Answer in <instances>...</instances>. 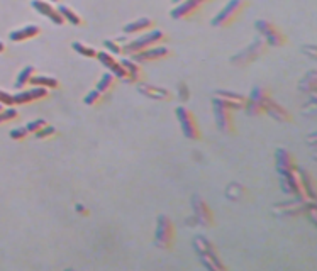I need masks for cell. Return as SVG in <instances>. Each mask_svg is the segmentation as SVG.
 <instances>
[{"label": "cell", "instance_id": "4fadbf2b", "mask_svg": "<svg viewBox=\"0 0 317 271\" xmlns=\"http://www.w3.org/2000/svg\"><path fill=\"white\" fill-rule=\"evenodd\" d=\"M31 5H32V9L38 10L41 16L48 17V19H49L53 24H56V25H63L65 24L63 17H61V14L58 12V9H54V7L51 5L49 2H46V0H32Z\"/></svg>", "mask_w": 317, "mask_h": 271}, {"label": "cell", "instance_id": "d4e9b609", "mask_svg": "<svg viewBox=\"0 0 317 271\" xmlns=\"http://www.w3.org/2000/svg\"><path fill=\"white\" fill-rule=\"evenodd\" d=\"M29 85L32 87H43V89H48V90H54L60 87V82H58L56 78H53V76H32L31 82H29Z\"/></svg>", "mask_w": 317, "mask_h": 271}, {"label": "cell", "instance_id": "d6986e66", "mask_svg": "<svg viewBox=\"0 0 317 271\" xmlns=\"http://www.w3.org/2000/svg\"><path fill=\"white\" fill-rule=\"evenodd\" d=\"M121 65L124 67V69L127 71V78L131 83H136V82H141L145 73H143V68L139 63H136L134 60H122Z\"/></svg>", "mask_w": 317, "mask_h": 271}, {"label": "cell", "instance_id": "30bf717a", "mask_svg": "<svg viewBox=\"0 0 317 271\" xmlns=\"http://www.w3.org/2000/svg\"><path fill=\"white\" fill-rule=\"evenodd\" d=\"M97 60L100 61L117 80H129L127 71L124 69L122 65H121V61H117L116 58H114V54L107 53V51H97Z\"/></svg>", "mask_w": 317, "mask_h": 271}, {"label": "cell", "instance_id": "8992f818", "mask_svg": "<svg viewBox=\"0 0 317 271\" xmlns=\"http://www.w3.org/2000/svg\"><path fill=\"white\" fill-rule=\"evenodd\" d=\"M154 243L161 249L173 248V243H175V226L165 215H160V219H158L156 232H154Z\"/></svg>", "mask_w": 317, "mask_h": 271}, {"label": "cell", "instance_id": "4316f807", "mask_svg": "<svg viewBox=\"0 0 317 271\" xmlns=\"http://www.w3.org/2000/svg\"><path fill=\"white\" fill-rule=\"evenodd\" d=\"M270 98H271V91L270 89H267V87H254L251 95H249V100L258 102V104H261L263 107Z\"/></svg>", "mask_w": 317, "mask_h": 271}, {"label": "cell", "instance_id": "4dcf8cb0", "mask_svg": "<svg viewBox=\"0 0 317 271\" xmlns=\"http://www.w3.org/2000/svg\"><path fill=\"white\" fill-rule=\"evenodd\" d=\"M244 109L246 112L249 113V115H261V113H265V107L261 104H258V102L254 100H248L244 104Z\"/></svg>", "mask_w": 317, "mask_h": 271}, {"label": "cell", "instance_id": "ab89813d", "mask_svg": "<svg viewBox=\"0 0 317 271\" xmlns=\"http://www.w3.org/2000/svg\"><path fill=\"white\" fill-rule=\"evenodd\" d=\"M173 3H175V5H178V3H182V2H185V0H171Z\"/></svg>", "mask_w": 317, "mask_h": 271}, {"label": "cell", "instance_id": "3957f363", "mask_svg": "<svg viewBox=\"0 0 317 271\" xmlns=\"http://www.w3.org/2000/svg\"><path fill=\"white\" fill-rule=\"evenodd\" d=\"M248 5H249L248 0H229V3L214 17L211 24L214 27H227V25H231L239 16H241L243 10H244Z\"/></svg>", "mask_w": 317, "mask_h": 271}, {"label": "cell", "instance_id": "603a6c76", "mask_svg": "<svg viewBox=\"0 0 317 271\" xmlns=\"http://www.w3.org/2000/svg\"><path fill=\"white\" fill-rule=\"evenodd\" d=\"M139 91L146 95V97L156 98V100H170L171 98V93L165 89H154L151 85H139Z\"/></svg>", "mask_w": 317, "mask_h": 271}, {"label": "cell", "instance_id": "1f68e13d", "mask_svg": "<svg viewBox=\"0 0 317 271\" xmlns=\"http://www.w3.org/2000/svg\"><path fill=\"white\" fill-rule=\"evenodd\" d=\"M17 117H19V112H17L16 109H12V107H9V109H2V111H0V124H3V122H10V120L17 119Z\"/></svg>", "mask_w": 317, "mask_h": 271}, {"label": "cell", "instance_id": "f1b7e54d", "mask_svg": "<svg viewBox=\"0 0 317 271\" xmlns=\"http://www.w3.org/2000/svg\"><path fill=\"white\" fill-rule=\"evenodd\" d=\"M72 47L76 51V53L82 54V56H85V58H97V51H95L94 47H90V46L82 45V43H73Z\"/></svg>", "mask_w": 317, "mask_h": 271}, {"label": "cell", "instance_id": "9c48e42d", "mask_svg": "<svg viewBox=\"0 0 317 271\" xmlns=\"http://www.w3.org/2000/svg\"><path fill=\"white\" fill-rule=\"evenodd\" d=\"M171 54V51L168 49L167 46H154V47H149V49H145V51H139V53L132 54L131 60H134L136 63L143 65V63H151V61H158V60H165Z\"/></svg>", "mask_w": 317, "mask_h": 271}, {"label": "cell", "instance_id": "f35d334b", "mask_svg": "<svg viewBox=\"0 0 317 271\" xmlns=\"http://www.w3.org/2000/svg\"><path fill=\"white\" fill-rule=\"evenodd\" d=\"M3 51H5V45H3V43L0 41V53H3Z\"/></svg>", "mask_w": 317, "mask_h": 271}, {"label": "cell", "instance_id": "5bb4252c", "mask_svg": "<svg viewBox=\"0 0 317 271\" xmlns=\"http://www.w3.org/2000/svg\"><path fill=\"white\" fill-rule=\"evenodd\" d=\"M192 207H194V214L197 217L198 224L202 226H212L214 224V215H212V210L209 208V205L200 199V197H194L192 199Z\"/></svg>", "mask_w": 317, "mask_h": 271}, {"label": "cell", "instance_id": "ffe728a7", "mask_svg": "<svg viewBox=\"0 0 317 271\" xmlns=\"http://www.w3.org/2000/svg\"><path fill=\"white\" fill-rule=\"evenodd\" d=\"M276 168L278 170H293L297 171V163L293 155L285 149H276Z\"/></svg>", "mask_w": 317, "mask_h": 271}, {"label": "cell", "instance_id": "e575fe53", "mask_svg": "<svg viewBox=\"0 0 317 271\" xmlns=\"http://www.w3.org/2000/svg\"><path fill=\"white\" fill-rule=\"evenodd\" d=\"M46 120L44 119H38V120H32V122H29L27 126H25V129L29 131V134H36L38 131H41L44 126H46Z\"/></svg>", "mask_w": 317, "mask_h": 271}, {"label": "cell", "instance_id": "d6a6232c", "mask_svg": "<svg viewBox=\"0 0 317 271\" xmlns=\"http://www.w3.org/2000/svg\"><path fill=\"white\" fill-rule=\"evenodd\" d=\"M34 136H36V139H49V137H53V136H56V129H54L53 126H49V124H46V126H44L41 131H38Z\"/></svg>", "mask_w": 317, "mask_h": 271}, {"label": "cell", "instance_id": "9a60e30c", "mask_svg": "<svg viewBox=\"0 0 317 271\" xmlns=\"http://www.w3.org/2000/svg\"><path fill=\"white\" fill-rule=\"evenodd\" d=\"M265 51H267V43L254 41L251 47H248L244 53H241L239 56L233 58L231 61H233V63H238V65H248V63H251L254 58L260 56V54H265Z\"/></svg>", "mask_w": 317, "mask_h": 271}, {"label": "cell", "instance_id": "ba28073f", "mask_svg": "<svg viewBox=\"0 0 317 271\" xmlns=\"http://www.w3.org/2000/svg\"><path fill=\"white\" fill-rule=\"evenodd\" d=\"M254 25H256L258 32H260V34L267 39L268 45L283 46L287 43V38H285V34L282 32V29L276 27V25L273 23H270V21L260 19V21H256V24H254Z\"/></svg>", "mask_w": 317, "mask_h": 271}, {"label": "cell", "instance_id": "52a82bcc", "mask_svg": "<svg viewBox=\"0 0 317 271\" xmlns=\"http://www.w3.org/2000/svg\"><path fill=\"white\" fill-rule=\"evenodd\" d=\"M175 113H176V119H178L183 134H185L189 139H192V141H198V139L202 137V133H200V127H198V122H197V119H195L194 113L185 107H178L175 111Z\"/></svg>", "mask_w": 317, "mask_h": 271}, {"label": "cell", "instance_id": "836d02e7", "mask_svg": "<svg viewBox=\"0 0 317 271\" xmlns=\"http://www.w3.org/2000/svg\"><path fill=\"white\" fill-rule=\"evenodd\" d=\"M104 46H105L107 53H110V54H122V46H121L117 41H110V39H105Z\"/></svg>", "mask_w": 317, "mask_h": 271}, {"label": "cell", "instance_id": "b9f144b4", "mask_svg": "<svg viewBox=\"0 0 317 271\" xmlns=\"http://www.w3.org/2000/svg\"><path fill=\"white\" fill-rule=\"evenodd\" d=\"M51 2H60V0H51Z\"/></svg>", "mask_w": 317, "mask_h": 271}, {"label": "cell", "instance_id": "ac0fdd59", "mask_svg": "<svg viewBox=\"0 0 317 271\" xmlns=\"http://www.w3.org/2000/svg\"><path fill=\"white\" fill-rule=\"evenodd\" d=\"M39 34H41V27H38V25H25V27H21L17 31L10 32L9 38L14 43H21V41H27V39L36 38Z\"/></svg>", "mask_w": 317, "mask_h": 271}, {"label": "cell", "instance_id": "74e56055", "mask_svg": "<svg viewBox=\"0 0 317 271\" xmlns=\"http://www.w3.org/2000/svg\"><path fill=\"white\" fill-rule=\"evenodd\" d=\"M75 208H76V212H78V214H82V215H88V208H85L83 205H80V203H78Z\"/></svg>", "mask_w": 317, "mask_h": 271}, {"label": "cell", "instance_id": "7bdbcfd3", "mask_svg": "<svg viewBox=\"0 0 317 271\" xmlns=\"http://www.w3.org/2000/svg\"><path fill=\"white\" fill-rule=\"evenodd\" d=\"M0 111H2V105H0Z\"/></svg>", "mask_w": 317, "mask_h": 271}, {"label": "cell", "instance_id": "277c9868", "mask_svg": "<svg viewBox=\"0 0 317 271\" xmlns=\"http://www.w3.org/2000/svg\"><path fill=\"white\" fill-rule=\"evenodd\" d=\"M195 248H197L198 254H200L202 263L205 265V268L209 270H226V266L222 265V261L219 259L217 249L214 248L211 241H207L205 237H197L195 239Z\"/></svg>", "mask_w": 317, "mask_h": 271}, {"label": "cell", "instance_id": "60d3db41", "mask_svg": "<svg viewBox=\"0 0 317 271\" xmlns=\"http://www.w3.org/2000/svg\"><path fill=\"white\" fill-rule=\"evenodd\" d=\"M198 2L202 3V5H204V3H209V2H214V0H198Z\"/></svg>", "mask_w": 317, "mask_h": 271}, {"label": "cell", "instance_id": "44dd1931", "mask_svg": "<svg viewBox=\"0 0 317 271\" xmlns=\"http://www.w3.org/2000/svg\"><path fill=\"white\" fill-rule=\"evenodd\" d=\"M298 178H300V183L304 186V192L307 195L309 200L316 199V185H314V177L309 173L307 170H298Z\"/></svg>", "mask_w": 317, "mask_h": 271}, {"label": "cell", "instance_id": "7402d4cb", "mask_svg": "<svg viewBox=\"0 0 317 271\" xmlns=\"http://www.w3.org/2000/svg\"><path fill=\"white\" fill-rule=\"evenodd\" d=\"M58 12L61 14V17H63L65 23L72 24V25H83V19L80 17V14H76L75 10L72 9V7H66V5H60L58 7Z\"/></svg>", "mask_w": 317, "mask_h": 271}, {"label": "cell", "instance_id": "2e32d148", "mask_svg": "<svg viewBox=\"0 0 317 271\" xmlns=\"http://www.w3.org/2000/svg\"><path fill=\"white\" fill-rule=\"evenodd\" d=\"M156 27V23L149 17H141V19L134 21V23H129L124 25V34H141V32L151 31V29Z\"/></svg>", "mask_w": 317, "mask_h": 271}, {"label": "cell", "instance_id": "5b68a950", "mask_svg": "<svg viewBox=\"0 0 317 271\" xmlns=\"http://www.w3.org/2000/svg\"><path fill=\"white\" fill-rule=\"evenodd\" d=\"M278 173H280V185H282L283 192L293 195L297 200H300V202L309 200L307 195H305V192H304V186H302V183H300V178H298V175L295 173V171L293 170H278Z\"/></svg>", "mask_w": 317, "mask_h": 271}, {"label": "cell", "instance_id": "8d00e7d4", "mask_svg": "<svg viewBox=\"0 0 317 271\" xmlns=\"http://www.w3.org/2000/svg\"><path fill=\"white\" fill-rule=\"evenodd\" d=\"M0 105H7V107H12L14 105V98L10 93H7V91L0 90Z\"/></svg>", "mask_w": 317, "mask_h": 271}, {"label": "cell", "instance_id": "6da1fadb", "mask_svg": "<svg viewBox=\"0 0 317 271\" xmlns=\"http://www.w3.org/2000/svg\"><path fill=\"white\" fill-rule=\"evenodd\" d=\"M214 115L219 131L222 133H234V122H233V111H239V105L234 102H227L226 98H214Z\"/></svg>", "mask_w": 317, "mask_h": 271}, {"label": "cell", "instance_id": "e0dca14e", "mask_svg": "<svg viewBox=\"0 0 317 271\" xmlns=\"http://www.w3.org/2000/svg\"><path fill=\"white\" fill-rule=\"evenodd\" d=\"M265 113H270L273 119L280 120V122H289V120H292L290 112L287 111L285 107H282L280 104H276L273 98H270V100L265 104Z\"/></svg>", "mask_w": 317, "mask_h": 271}, {"label": "cell", "instance_id": "cb8c5ba5", "mask_svg": "<svg viewBox=\"0 0 317 271\" xmlns=\"http://www.w3.org/2000/svg\"><path fill=\"white\" fill-rule=\"evenodd\" d=\"M116 83H117V78L112 75V73H104V75L100 76V80H98L97 83V90L100 91V93H110L114 89H116Z\"/></svg>", "mask_w": 317, "mask_h": 271}, {"label": "cell", "instance_id": "d590c367", "mask_svg": "<svg viewBox=\"0 0 317 271\" xmlns=\"http://www.w3.org/2000/svg\"><path fill=\"white\" fill-rule=\"evenodd\" d=\"M29 136V131L25 129V127H16V129L10 131V137L14 139V141H22V139H25Z\"/></svg>", "mask_w": 317, "mask_h": 271}, {"label": "cell", "instance_id": "83f0119b", "mask_svg": "<svg viewBox=\"0 0 317 271\" xmlns=\"http://www.w3.org/2000/svg\"><path fill=\"white\" fill-rule=\"evenodd\" d=\"M217 95H219L220 98H226V100H231V102H236V104L243 105V109H244V104L248 102V98H246L244 95L234 93V91H217Z\"/></svg>", "mask_w": 317, "mask_h": 271}, {"label": "cell", "instance_id": "484cf974", "mask_svg": "<svg viewBox=\"0 0 317 271\" xmlns=\"http://www.w3.org/2000/svg\"><path fill=\"white\" fill-rule=\"evenodd\" d=\"M34 73H36L34 67H25L19 75H17V80H16V83H14V87H16L17 90H24L25 87L29 85L32 76H34Z\"/></svg>", "mask_w": 317, "mask_h": 271}, {"label": "cell", "instance_id": "8fae6325", "mask_svg": "<svg viewBox=\"0 0 317 271\" xmlns=\"http://www.w3.org/2000/svg\"><path fill=\"white\" fill-rule=\"evenodd\" d=\"M202 10V3L198 0H185V2L178 3V5L173 7L171 10V17L176 21L180 19H190L195 14H198Z\"/></svg>", "mask_w": 317, "mask_h": 271}, {"label": "cell", "instance_id": "7c38bea8", "mask_svg": "<svg viewBox=\"0 0 317 271\" xmlns=\"http://www.w3.org/2000/svg\"><path fill=\"white\" fill-rule=\"evenodd\" d=\"M49 95L48 89H43V87H32L31 90H21L19 93L12 95L14 98V105H24V104H31V102L36 100H43Z\"/></svg>", "mask_w": 317, "mask_h": 271}, {"label": "cell", "instance_id": "7a4b0ae2", "mask_svg": "<svg viewBox=\"0 0 317 271\" xmlns=\"http://www.w3.org/2000/svg\"><path fill=\"white\" fill-rule=\"evenodd\" d=\"M167 41H168V36L165 34L163 31L154 29V31H149L148 34H143V36H139L138 39L129 41L126 46H122V53L132 56V54L139 53V51H145V49H149V47L160 46Z\"/></svg>", "mask_w": 317, "mask_h": 271}, {"label": "cell", "instance_id": "f546056e", "mask_svg": "<svg viewBox=\"0 0 317 271\" xmlns=\"http://www.w3.org/2000/svg\"><path fill=\"white\" fill-rule=\"evenodd\" d=\"M102 100H104V93H100L97 89L88 91L87 97L83 98V102L87 105H98V104H102Z\"/></svg>", "mask_w": 317, "mask_h": 271}]
</instances>
